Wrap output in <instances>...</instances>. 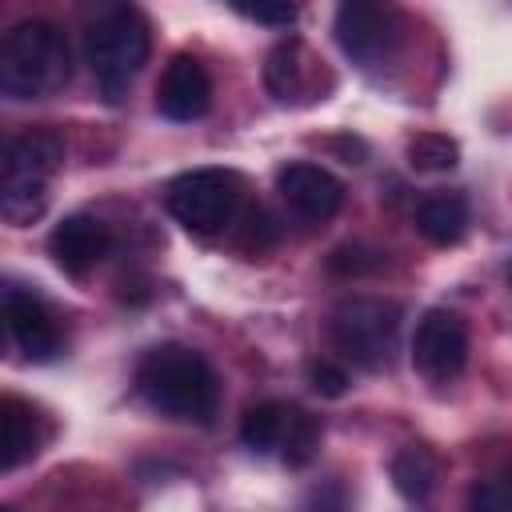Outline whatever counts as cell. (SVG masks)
I'll return each instance as SVG.
<instances>
[{"instance_id":"6da1fadb","label":"cell","mask_w":512,"mask_h":512,"mask_svg":"<svg viewBox=\"0 0 512 512\" xmlns=\"http://www.w3.org/2000/svg\"><path fill=\"white\" fill-rule=\"evenodd\" d=\"M136 388L156 412L172 420H196V424L212 420L216 396H220L212 364L184 344L148 348L136 364Z\"/></svg>"},{"instance_id":"7a4b0ae2","label":"cell","mask_w":512,"mask_h":512,"mask_svg":"<svg viewBox=\"0 0 512 512\" xmlns=\"http://www.w3.org/2000/svg\"><path fill=\"white\" fill-rule=\"evenodd\" d=\"M68 80L64 32L48 20H20L0 44V92L8 100H40Z\"/></svg>"},{"instance_id":"3957f363","label":"cell","mask_w":512,"mask_h":512,"mask_svg":"<svg viewBox=\"0 0 512 512\" xmlns=\"http://www.w3.org/2000/svg\"><path fill=\"white\" fill-rule=\"evenodd\" d=\"M64 164V140L52 128H28L0 156V212L8 224H28L44 212L48 176Z\"/></svg>"},{"instance_id":"277c9868","label":"cell","mask_w":512,"mask_h":512,"mask_svg":"<svg viewBox=\"0 0 512 512\" xmlns=\"http://www.w3.org/2000/svg\"><path fill=\"white\" fill-rule=\"evenodd\" d=\"M84 52H88V68L104 92L108 104H120L136 80V72L148 64V52H152V32L144 24L140 12L132 8H112L104 12L92 28H88V40H84Z\"/></svg>"},{"instance_id":"5b68a950","label":"cell","mask_w":512,"mask_h":512,"mask_svg":"<svg viewBox=\"0 0 512 512\" xmlns=\"http://www.w3.org/2000/svg\"><path fill=\"white\" fill-rule=\"evenodd\" d=\"M332 344L360 368L380 372L392 364L396 336H400V304L380 300V296H356L336 304L328 320Z\"/></svg>"},{"instance_id":"8992f818","label":"cell","mask_w":512,"mask_h":512,"mask_svg":"<svg viewBox=\"0 0 512 512\" xmlns=\"http://www.w3.org/2000/svg\"><path fill=\"white\" fill-rule=\"evenodd\" d=\"M164 204L168 212L196 236H212L220 232L236 204H240V176L228 172V168H192V172H180L168 192H164Z\"/></svg>"},{"instance_id":"52a82bcc","label":"cell","mask_w":512,"mask_h":512,"mask_svg":"<svg viewBox=\"0 0 512 512\" xmlns=\"http://www.w3.org/2000/svg\"><path fill=\"white\" fill-rule=\"evenodd\" d=\"M332 32H336L340 52L352 64L372 68V64H384L396 52V44H400V12H396L392 0H340Z\"/></svg>"},{"instance_id":"ba28073f","label":"cell","mask_w":512,"mask_h":512,"mask_svg":"<svg viewBox=\"0 0 512 512\" xmlns=\"http://www.w3.org/2000/svg\"><path fill=\"white\" fill-rule=\"evenodd\" d=\"M468 360V328L448 308H428L412 332V364L428 384H448L464 372Z\"/></svg>"},{"instance_id":"9c48e42d","label":"cell","mask_w":512,"mask_h":512,"mask_svg":"<svg viewBox=\"0 0 512 512\" xmlns=\"http://www.w3.org/2000/svg\"><path fill=\"white\" fill-rule=\"evenodd\" d=\"M264 84H268V92L276 96V100H316V96H324L328 88H332V76H328V68H324V60L304 44V40H296V36H288V40H280L272 52H268V60H264Z\"/></svg>"},{"instance_id":"30bf717a","label":"cell","mask_w":512,"mask_h":512,"mask_svg":"<svg viewBox=\"0 0 512 512\" xmlns=\"http://www.w3.org/2000/svg\"><path fill=\"white\" fill-rule=\"evenodd\" d=\"M212 108V76L208 68L188 56V52H176L156 84V112L164 120H176V124H192L200 120L204 112Z\"/></svg>"},{"instance_id":"8fae6325","label":"cell","mask_w":512,"mask_h":512,"mask_svg":"<svg viewBox=\"0 0 512 512\" xmlns=\"http://www.w3.org/2000/svg\"><path fill=\"white\" fill-rule=\"evenodd\" d=\"M276 192H280L284 204H288L296 216H304V220H328V216H336L340 204H344V184H340L328 168L304 164V160L284 164V168L276 172Z\"/></svg>"},{"instance_id":"7c38bea8","label":"cell","mask_w":512,"mask_h":512,"mask_svg":"<svg viewBox=\"0 0 512 512\" xmlns=\"http://www.w3.org/2000/svg\"><path fill=\"white\" fill-rule=\"evenodd\" d=\"M108 248H112L108 224L96 220V216H88V212L64 216L52 228V236H48V252L60 264V272H68V276H88L108 256Z\"/></svg>"},{"instance_id":"4fadbf2b","label":"cell","mask_w":512,"mask_h":512,"mask_svg":"<svg viewBox=\"0 0 512 512\" xmlns=\"http://www.w3.org/2000/svg\"><path fill=\"white\" fill-rule=\"evenodd\" d=\"M4 320H8V332H12L16 348L28 360L44 364L60 352V332H56V324H52V316L40 304L36 292H28L20 284H4Z\"/></svg>"},{"instance_id":"5bb4252c","label":"cell","mask_w":512,"mask_h":512,"mask_svg":"<svg viewBox=\"0 0 512 512\" xmlns=\"http://www.w3.org/2000/svg\"><path fill=\"white\" fill-rule=\"evenodd\" d=\"M40 416L16 400V396H4L0 400V468L12 472L20 468L24 460H32L40 452Z\"/></svg>"},{"instance_id":"9a60e30c","label":"cell","mask_w":512,"mask_h":512,"mask_svg":"<svg viewBox=\"0 0 512 512\" xmlns=\"http://www.w3.org/2000/svg\"><path fill=\"white\" fill-rule=\"evenodd\" d=\"M416 228L424 240L448 248L460 244L468 232V200L460 192H432L416 204Z\"/></svg>"},{"instance_id":"2e32d148","label":"cell","mask_w":512,"mask_h":512,"mask_svg":"<svg viewBox=\"0 0 512 512\" xmlns=\"http://www.w3.org/2000/svg\"><path fill=\"white\" fill-rule=\"evenodd\" d=\"M388 476H392V488L408 500V504H424L432 496V484H436V456L428 448H400L388 464Z\"/></svg>"},{"instance_id":"e0dca14e","label":"cell","mask_w":512,"mask_h":512,"mask_svg":"<svg viewBox=\"0 0 512 512\" xmlns=\"http://www.w3.org/2000/svg\"><path fill=\"white\" fill-rule=\"evenodd\" d=\"M288 420H292V404H280V400L252 404L244 412V420H240L244 448H252V452H280L284 432H288Z\"/></svg>"},{"instance_id":"ac0fdd59","label":"cell","mask_w":512,"mask_h":512,"mask_svg":"<svg viewBox=\"0 0 512 512\" xmlns=\"http://www.w3.org/2000/svg\"><path fill=\"white\" fill-rule=\"evenodd\" d=\"M404 156L416 172H448L460 164V144L444 132H416V136H408Z\"/></svg>"},{"instance_id":"d6986e66","label":"cell","mask_w":512,"mask_h":512,"mask_svg":"<svg viewBox=\"0 0 512 512\" xmlns=\"http://www.w3.org/2000/svg\"><path fill=\"white\" fill-rule=\"evenodd\" d=\"M320 448V424L316 416H308L304 408H292V420H288V432H284V444H280V460L288 468H300L316 456Z\"/></svg>"},{"instance_id":"ffe728a7","label":"cell","mask_w":512,"mask_h":512,"mask_svg":"<svg viewBox=\"0 0 512 512\" xmlns=\"http://www.w3.org/2000/svg\"><path fill=\"white\" fill-rule=\"evenodd\" d=\"M384 268V252L368 248V244H340L332 256H328V272L332 276H368V272H380Z\"/></svg>"},{"instance_id":"44dd1931","label":"cell","mask_w":512,"mask_h":512,"mask_svg":"<svg viewBox=\"0 0 512 512\" xmlns=\"http://www.w3.org/2000/svg\"><path fill=\"white\" fill-rule=\"evenodd\" d=\"M236 12H244L248 20L256 24H272V28H284L300 16V4L304 0H228Z\"/></svg>"},{"instance_id":"7402d4cb","label":"cell","mask_w":512,"mask_h":512,"mask_svg":"<svg viewBox=\"0 0 512 512\" xmlns=\"http://www.w3.org/2000/svg\"><path fill=\"white\" fill-rule=\"evenodd\" d=\"M472 508H488V512H512V476L504 480H484L472 496H468Z\"/></svg>"},{"instance_id":"603a6c76","label":"cell","mask_w":512,"mask_h":512,"mask_svg":"<svg viewBox=\"0 0 512 512\" xmlns=\"http://www.w3.org/2000/svg\"><path fill=\"white\" fill-rule=\"evenodd\" d=\"M308 384H312V392H320V396L336 400V396H344V392H348V372H344V368H336V364H328V360H320V364H312Z\"/></svg>"},{"instance_id":"cb8c5ba5","label":"cell","mask_w":512,"mask_h":512,"mask_svg":"<svg viewBox=\"0 0 512 512\" xmlns=\"http://www.w3.org/2000/svg\"><path fill=\"white\" fill-rule=\"evenodd\" d=\"M508 280H512V272H508Z\"/></svg>"}]
</instances>
